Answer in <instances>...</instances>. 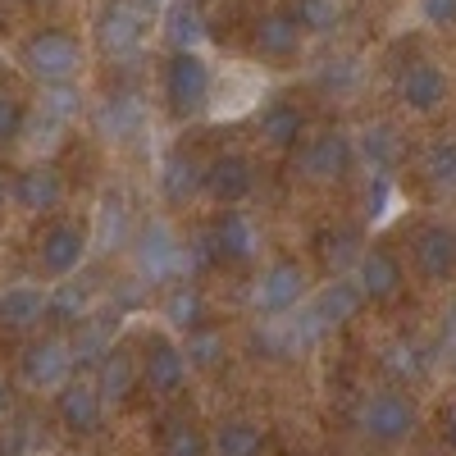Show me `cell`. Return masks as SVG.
<instances>
[{"label":"cell","mask_w":456,"mask_h":456,"mask_svg":"<svg viewBox=\"0 0 456 456\" xmlns=\"http://www.w3.org/2000/svg\"><path fill=\"white\" fill-rule=\"evenodd\" d=\"M92 384H96V393H101V402H105V406H119V402H128V397L142 388L137 356H133L128 347H119V342H110V347L101 352V361H96Z\"/></svg>","instance_id":"15"},{"label":"cell","mask_w":456,"mask_h":456,"mask_svg":"<svg viewBox=\"0 0 456 456\" xmlns=\"http://www.w3.org/2000/svg\"><path fill=\"white\" fill-rule=\"evenodd\" d=\"M420 169L438 197L456 201V137H434L420 156Z\"/></svg>","instance_id":"24"},{"label":"cell","mask_w":456,"mask_h":456,"mask_svg":"<svg viewBox=\"0 0 456 456\" xmlns=\"http://www.w3.org/2000/svg\"><path fill=\"white\" fill-rule=\"evenodd\" d=\"M210 242H215V256L219 265H251L260 256V233H256V224L233 206V210H219V219L206 228Z\"/></svg>","instance_id":"14"},{"label":"cell","mask_w":456,"mask_h":456,"mask_svg":"<svg viewBox=\"0 0 456 456\" xmlns=\"http://www.w3.org/2000/svg\"><path fill=\"white\" fill-rule=\"evenodd\" d=\"M23 101L10 92V87H0V146H10L19 133H23Z\"/></svg>","instance_id":"34"},{"label":"cell","mask_w":456,"mask_h":456,"mask_svg":"<svg viewBox=\"0 0 456 456\" xmlns=\"http://www.w3.org/2000/svg\"><path fill=\"white\" fill-rule=\"evenodd\" d=\"M87 260V224L78 219H51L37 238V265L46 279H69Z\"/></svg>","instance_id":"9"},{"label":"cell","mask_w":456,"mask_h":456,"mask_svg":"<svg viewBox=\"0 0 456 456\" xmlns=\"http://www.w3.org/2000/svg\"><path fill=\"white\" fill-rule=\"evenodd\" d=\"M19 64L32 73L37 83H46V87L73 83V78H78V69H83V42L69 28H37L32 37H23Z\"/></svg>","instance_id":"1"},{"label":"cell","mask_w":456,"mask_h":456,"mask_svg":"<svg viewBox=\"0 0 456 456\" xmlns=\"http://www.w3.org/2000/svg\"><path fill=\"white\" fill-rule=\"evenodd\" d=\"M10 197H14L19 210H28V215H46V210H55V206L64 201V178H60L51 165H28V169L14 174Z\"/></svg>","instance_id":"17"},{"label":"cell","mask_w":456,"mask_h":456,"mask_svg":"<svg viewBox=\"0 0 456 456\" xmlns=\"http://www.w3.org/2000/svg\"><path fill=\"white\" fill-rule=\"evenodd\" d=\"M411 265L425 283H452L456 274V228L447 219H425L411 233Z\"/></svg>","instance_id":"6"},{"label":"cell","mask_w":456,"mask_h":456,"mask_svg":"<svg viewBox=\"0 0 456 456\" xmlns=\"http://www.w3.org/2000/svg\"><path fill=\"white\" fill-rule=\"evenodd\" d=\"M260 137L270 151H297L301 137H306V114L292 101H270L260 110Z\"/></svg>","instance_id":"20"},{"label":"cell","mask_w":456,"mask_h":456,"mask_svg":"<svg viewBox=\"0 0 456 456\" xmlns=\"http://www.w3.org/2000/svg\"><path fill=\"white\" fill-rule=\"evenodd\" d=\"M137 370H142V388H151L156 397H178L187 388V370L192 365H187L183 347L169 333H146Z\"/></svg>","instance_id":"8"},{"label":"cell","mask_w":456,"mask_h":456,"mask_svg":"<svg viewBox=\"0 0 456 456\" xmlns=\"http://www.w3.org/2000/svg\"><path fill=\"white\" fill-rule=\"evenodd\" d=\"M306 292H311L306 265L292 260V256H279V260L265 265V274L256 279V288H251V311L265 315V320L288 315V311H297L301 301H306Z\"/></svg>","instance_id":"4"},{"label":"cell","mask_w":456,"mask_h":456,"mask_svg":"<svg viewBox=\"0 0 456 456\" xmlns=\"http://www.w3.org/2000/svg\"><path fill=\"white\" fill-rule=\"evenodd\" d=\"M5 201H10V183L0 178V210H5Z\"/></svg>","instance_id":"39"},{"label":"cell","mask_w":456,"mask_h":456,"mask_svg":"<svg viewBox=\"0 0 456 456\" xmlns=\"http://www.w3.org/2000/svg\"><path fill=\"white\" fill-rule=\"evenodd\" d=\"M46 320V292L37 283H14L10 292H0V329H37Z\"/></svg>","instance_id":"22"},{"label":"cell","mask_w":456,"mask_h":456,"mask_svg":"<svg viewBox=\"0 0 456 456\" xmlns=\"http://www.w3.org/2000/svg\"><path fill=\"white\" fill-rule=\"evenodd\" d=\"M397 101H402L411 114H438V110L447 105V73H443L434 60L411 64L402 78H397Z\"/></svg>","instance_id":"16"},{"label":"cell","mask_w":456,"mask_h":456,"mask_svg":"<svg viewBox=\"0 0 456 456\" xmlns=\"http://www.w3.org/2000/svg\"><path fill=\"white\" fill-rule=\"evenodd\" d=\"M46 114H51V119L55 124H69L73 119V114H78L83 110V101H78V92H73L69 83H60V87H46Z\"/></svg>","instance_id":"35"},{"label":"cell","mask_w":456,"mask_h":456,"mask_svg":"<svg viewBox=\"0 0 456 456\" xmlns=\"http://www.w3.org/2000/svg\"><path fill=\"white\" fill-rule=\"evenodd\" d=\"M320 242H324V265L333 270V279H342L347 270H356V260L365 256L356 228H329V233H324Z\"/></svg>","instance_id":"28"},{"label":"cell","mask_w":456,"mask_h":456,"mask_svg":"<svg viewBox=\"0 0 456 456\" xmlns=\"http://www.w3.org/2000/svg\"><path fill=\"white\" fill-rule=\"evenodd\" d=\"M288 14L297 19L301 32H329V28H338L342 0H292Z\"/></svg>","instance_id":"31"},{"label":"cell","mask_w":456,"mask_h":456,"mask_svg":"<svg viewBox=\"0 0 456 456\" xmlns=\"http://www.w3.org/2000/svg\"><path fill=\"white\" fill-rule=\"evenodd\" d=\"M215 101V73L201 51H174L165 60V105L178 119H192Z\"/></svg>","instance_id":"2"},{"label":"cell","mask_w":456,"mask_h":456,"mask_svg":"<svg viewBox=\"0 0 456 456\" xmlns=\"http://www.w3.org/2000/svg\"><path fill=\"white\" fill-rule=\"evenodd\" d=\"M183 356H187V365H192V370H215V365L224 361V333L210 329V324L192 329V338H187Z\"/></svg>","instance_id":"32"},{"label":"cell","mask_w":456,"mask_h":456,"mask_svg":"<svg viewBox=\"0 0 456 456\" xmlns=\"http://www.w3.org/2000/svg\"><path fill=\"white\" fill-rule=\"evenodd\" d=\"M142 19L146 14L133 5V0H105L101 14H96V42H101V51L128 60L142 46Z\"/></svg>","instance_id":"13"},{"label":"cell","mask_w":456,"mask_h":456,"mask_svg":"<svg viewBox=\"0 0 456 456\" xmlns=\"http://www.w3.org/2000/svg\"><path fill=\"white\" fill-rule=\"evenodd\" d=\"M165 37L174 51H197V42L206 37V19L192 0H169L165 5Z\"/></svg>","instance_id":"26"},{"label":"cell","mask_w":456,"mask_h":456,"mask_svg":"<svg viewBox=\"0 0 456 456\" xmlns=\"http://www.w3.org/2000/svg\"><path fill=\"white\" fill-rule=\"evenodd\" d=\"M356 156H365V160L374 165V174L397 169V160H402V137H397V128H388V124H370V128L361 133Z\"/></svg>","instance_id":"27"},{"label":"cell","mask_w":456,"mask_h":456,"mask_svg":"<svg viewBox=\"0 0 456 456\" xmlns=\"http://www.w3.org/2000/svg\"><path fill=\"white\" fill-rule=\"evenodd\" d=\"M55 420H60V429L73 434V438H92V434L101 429L105 402H101V393H96L92 379H69V384L55 393Z\"/></svg>","instance_id":"11"},{"label":"cell","mask_w":456,"mask_h":456,"mask_svg":"<svg viewBox=\"0 0 456 456\" xmlns=\"http://www.w3.org/2000/svg\"><path fill=\"white\" fill-rule=\"evenodd\" d=\"M415 10L429 28H456V0H415Z\"/></svg>","instance_id":"36"},{"label":"cell","mask_w":456,"mask_h":456,"mask_svg":"<svg viewBox=\"0 0 456 456\" xmlns=\"http://www.w3.org/2000/svg\"><path fill=\"white\" fill-rule=\"evenodd\" d=\"M160 315L169 320V329H201L206 324V297H201V288L197 283H174L169 292H165V306H160Z\"/></svg>","instance_id":"25"},{"label":"cell","mask_w":456,"mask_h":456,"mask_svg":"<svg viewBox=\"0 0 456 456\" xmlns=\"http://www.w3.org/2000/svg\"><path fill=\"white\" fill-rule=\"evenodd\" d=\"M352 279H356V288H361V297L370 301V306H393V301L406 292V265L388 247H365Z\"/></svg>","instance_id":"10"},{"label":"cell","mask_w":456,"mask_h":456,"mask_svg":"<svg viewBox=\"0 0 456 456\" xmlns=\"http://www.w3.org/2000/svg\"><path fill=\"white\" fill-rule=\"evenodd\" d=\"M443 443H447V452L456 456V406L443 415Z\"/></svg>","instance_id":"37"},{"label":"cell","mask_w":456,"mask_h":456,"mask_svg":"<svg viewBox=\"0 0 456 456\" xmlns=\"http://www.w3.org/2000/svg\"><path fill=\"white\" fill-rule=\"evenodd\" d=\"M361 434L374 447H402L415 434V406H411V397L397 393V388L370 393L365 406H361Z\"/></svg>","instance_id":"5"},{"label":"cell","mask_w":456,"mask_h":456,"mask_svg":"<svg viewBox=\"0 0 456 456\" xmlns=\"http://www.w3.org/2000/svg\"><path fill=\"white\" fill-rule=\"evenodd\" d=\"M356 165V142L342 133V128H324L315 133L311 142H301L297 146V178L301 183H311V187H333L352 174Z\"/></svg>","instance_id":"3"},{"label":"cell","mask_w":456,"mask_h":456,"mask_svg":"<svg viewBox=\"0 0 456 456\" xmlns=\"http://www.w3.org/2000/svg\"><path fill=\"white\" fill-rule=\"evenodd\" d=\"M210 456H265V429L256 420H233L215 425V438H210Z\"/></svg>","instance_id":"23"},{"label":"cell","mask_w":456,"mask_h":456,"mask_svg":"<svg viewBox=\"0 0 456 456\" xmlns=\"http://www.w3.org/2000/svg\"><path fill=\"white\" fill-rule=\"evenodd\" d=\"M206 192H210L224 210L242 206V201L256 192V165L242 156V151H224V156H215V160L206 165Z\"/></svg>","instance_id":"12"},{"label":"cell","mask_w":456,"mask_h":456,"mask_svg":"<svg viewBox=\"0 0 456 456\" xmlns=\"http://www.w3.org/2000/svg\"><path fill=\"white\" fill-rule=\"evenodd\" d=\"M0 411H5V384H0Z\"/></svg>","instance_id":"40"},{"label":"cell","mask_w":456,"mask_h":456,"mask_svg":"<svg viewBox=\"0 0 456 456\" xmlns=\"http://www.w3.org/2000/svg\"><path fill=\"white\" fill-rule=\"evenodd\" d=\"M83 315H87V292L78 283H55L46 292V320H55V324H83Z\"/></svg>","instance_id":"30"},{"label":"cell","mask_w":456,"mask_h":456,"mask_svg":"<svg viewBox=\"0 0 456 456\" xmlns=\"http://www.w3.org/2000/svg\"><path fill=\"white\" fill-rule=\"evenodd\" d=\"M133 5H137V10H142V14L151 19V14H156V10H165V5H169V0H133Z\"/></svg>","instance_id":"38"},{"label":"cell","mask_w":456,"mask_h":456,"mask_svg":"<svg viewBox=\"0 0 456 456\" xmlns=\"http://www.w3.org/2000/svg\"><path fill=\"white\" fill-rule=\"evenodd\" d=\"M160 192L169 206H187L197 192H206V169L187 156V151H169L160 169Z\"/></svg>","instance_id":"21"},{"label":"cell","mask_w":456,"mask_h":456,"mask_svg":"<svg viewBox=\"0 0 456 456\" xmlns=\"http://www.w3.org/2000/svg\"><path fill=\"white\" fill-rule=\"evenodd\" d=\"M73 365H78V356H73V342L64 333H51V338H37L23 347V379H28V388L37 393H60L69 379H73Z\"/></svg>","instance_id":"7"},{"label":"cell","mask_w":456,"mask_h":456,"mask_svg":"<svg viewBox=\"0 0 456 456\" xmlns=\"http://www.w3.org/2000/svg\"><path fill=\"white\" fill-rule=\"evenodd\" d=\"M160 456H210V438L197 429L192 415H178V420H169V425H165Z\"/></svg>","instance_id":"29"},{"label":"cell","mask_w":456,"mask_h":456,"mask_svg":"<svg viewBox=\"0 0 456 456\" xmlns=\"http://www.w3.org/2000/svg\"><path fill=\"white\" fill-rule=\"evenodd\" d=\"M361 306H365V297H361V288H356V279H333V283H324L320 292H315V301H311V320H315V329H333V324H352L356 315H361Z\"/></svg>","instance_id":"18"},{"label":"cell","mask_w":456,"mask_h":456,"mask_svg":"<svg viewBox=\"0 0 456 456\" xmlns=\"http://www.w3.org/2000/svg\"><path fill=\"white\" fill-rule=\"evenodd\" d=\"M301 37L306 32L297 28V19L288 10H270L256 23V55L260 60H292L301 51Z\"/></svg>","instance_id":"19"},{"label":"cell","mask_w":456,"mask_h":456,"mask_svg":"<svg viewBox=\"0 0 456 456\" xmlns=\"http://www.w3.org/2000/svg\"><path fill=\"white\" fill-rule=\"evenodd\" d=\"M174 260H178V247L169 242V233H165V228H151L146 242H142V270L160 279V274H169Z\"/></svg>","instance_id":"33"}]
</instances>
